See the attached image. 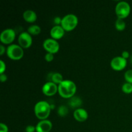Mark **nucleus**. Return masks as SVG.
<instances>
[{
  "instance_id": "obj_1",
  "label": "nucleus",
  "mask_w": 132,
  "mask_h": 132,
  "mask_svg": "<svg viewBox=\"0 0 132 132\" xmlns=\"http://www.w3.org/2000/svg\"><path fill=\"white\" fill-rule=\"evenodd\" d=\"M77 90V86L73 81L69 79L63 80L58 85V93L64 99H70L74 96Z\"/></svg>"
},
{
  "instance_id": "obj_2",
  "label": "nucleus",
  "mask_w": 132,
  "mask_h": 132,
  "mask_svg": "<svg viewBox=\"0 0 132 132\" xmlns=\"http://www.w3.org/2000/svg\"><path fill=\"white\" fill-rule=\"evenodd\" d=\"M34 113L40 121L47 119L51 111V105L46 101H38L34 106Z\"/></svg>"
},
{
  "instance_id": "obj_3",
  "label": "nucleus",
  "mask_w": 132,
  "mask_h": 132,
  "mask_svg": "<svg viewBox=\"0 0 132 132\" xmlns=\"http://www.w3.org/2000/svg\"><path fill=\"white\" fill-rule=\"evenodd\" d=\"M79 19L76 15L73 14H68L62 18L61 26L67 32L73 30L78 24Z\"/></svg>"
},
{
  "instance_id": "obj_4",
  "label": "nucleus",
  "mask_w": 132,
  "mask_h": 132,
  "mask_svg": "<svg viewBox=\"0 0 132 132\" xmlns=\"http://www.w3.org/2000/svg\"><path fill=\"white\" fill-rule=\"evenodd\" d=\"M6 54L9 58L12 60H19L24 55L23 48L19 45L11 44L6 48Z\"/></svg>"
},
{
  "instance_id": "obj_5",
  "label": "nucleus",
  "mask_w": 132,
  "mask_h": 132,
  "mask_svg": "<svg viewBox=\"0 0 132 132\" xmlns=\"http://www.w3.org/2000/svg\"><path fill=\"white\" fill-rule=\"evenodd\" d=\"M131 12V6L130 4L125 1H119L116 6V14L117 18L125 19Z\"/></svg>"
},
{
  "instance_id": "obj_6",
  "label": "nucleus",
  "mask_w": 132,
  "mask_h": 132,
  "mask_svg": "<svg viewBox=\"0 0 132 132\" xmlns=\"http://www.w3.org/2000/svg\"><path fill=\"white\" fill-rule=\"evenodd\" d=\"M43 46L47 52L53 54L57 53L60 48L59 43L57 41V40L52 38H47L44 40Z\"/></svg>"
},
{
  "instance_id": "obj_7",
  "label": "nucleus",
  "mask_w": 132,
  "mask_h": 132,
  "mask_svg": "<svg viewBox=\"0 0 132 132\" xmlns=\"http://www.w3.org/2000/svg\"><path fill=\"white\" fill-rule=\"evenodd\" d=\"M15 38V32L12 28L3 30L0 34V41L5 45H11Z\"/></svg>"
},
{
  "instance_id": "obj_8",
  "label": "nucleus",
  "mask_w": 132,
  "mask_h": 132,
  "mask_svg": "<svg viewBox=\"0 0 132 132\" xmlns=\"http://www.w3.org/2000/svg\"><path fill=\"white\" fill-rule=\"evenodd\" d=\"M18 43L23 48H28L32 45V37L28 32H22L18 36Z\"/></svg>"
},
{
  "instance_id": "obj_9",
  "label": "nucleus",
  "mask_w": 132,
  "mask_h": 132,
  "mask_svg": "<svg viewBox=\"0 0 132 132\" xmlns=\"http://www.w3.org/2000/svg\"><path fill=\"white\" fill-rule=\"evenodd\" d=\"M127 65V59L122 56L114 57L110 61V66L112 68L116 71H121L125 69Z\"/></svg>"
},
{
  "instance_id": "obj_10",
  "label": "nucleus",
  "mask_w": 132,
  "mask_h": 132,
  "mask_svg": "<svg viewBox=\"0 0 132 132\" xmlns=\"http://www.w3.org/2000/svg\"><path fill=\"white\" fill-rule=\"evenodd\" d=\"M42 92L46 96H52L58 92V85L51 81H48L42 86Z\"/></svg>"
},
{
  "instance_id": "obj_11",
  "label": "nucleus",
  "mask_w": 132,
  "mask_h": 132,
  "mask_svg": "<svg viewBox=\"0 0 132 132\" xmlns=\"http://www.w3.org/2000/svg\"><path fill=\"white\" fill-rule=\"evenodd\" d=\"M52 123L50 120H41L36 125V132H50L52 129Z\"/></svg>"
},
{
  "instance_id": "obj_12",
  "label": "nucleus",
  "mask_w": 132,
  "mask_h": 132,
  "mask_svg": "<svg viewBox=\"0 0 132 132\" xmlns=\"http://www.w3.org/2000/svg\"><path fill=\"white\" fill-rule=\"evenodd\" d=\"M65 30L61 25H55L51 28L50 31V35L51 38L55 40L60 39L64 36Z\"/></svg>"
},
{
  "instance_id": "obj_13",
  "label": "nucleus",
  "mask_w": 132,
  "mask_h": 132,
  "mask_svg": "<svg viewBox=\"0 0 132 132\" xmlns=\"http://www.w3.org/2000/svg\"><path fill=\"white\" fill-rule=\"evenodd\" d=\"M73 117L79 122H84L88 118V113L84 108H77L73 112Z\"/></svg>"
},
{
  "instance_id": "obj_14",
  "label": "nucleus",
  "mask_w": 132,
  "mask_h": 132,
  "mask_svg": "<svg viewBox=\"0 0 132 132\" xmlns=\"http://www.w3.org/2000/svg\"><path fill=\"white\" fill-rule=\"evenodd\" d=\"M23 17L25 21L30 23L36 21L37 18V15L36 12L32 10H30V9L25 10L23 12Z\"/></svg>"
},
{
  "instance_id": "obj_15",
  "label": "nucleus",
  "mask_w": 132,
  "mask_h": 132,
  "mask_svg": "<svg viewBox=\"0 0 132 132\" xmlns=\"http://www.w3.org/2000/svg\"><path fill=\"white\" fill-rule=\"evenodd\" d=\"M82 103V99L79 97L77 96H73L70 99H69V101H68V105L71 108H73L76 110L77 108H79Z\"/></svg>"
},
{
  "instance_id": "obj_16",
  "label": "nucleus",
  "mask_w": 132,
  "mask_h": 132,
  "mask_svg": "<svg viewBox=\"0 0 132 132\" xmlns=\"http://www.w3.org/2000/svg\"><path fill=\"white\" fill-rule=\"evenodd\" d=\"M50 81L56 84V85H59L62 81H63V75L60 73L59 72H54V73H51V76H50Z\"/></svg>"
},
{
  "instance_id": "obj_17",
  "label": "nucleus",
  "mask_w": 132,
  "mask_h": 132,
  "mask_svg": "<svg viewBox=\"0 0 132 132\" xmlns=\"http://www.w3.org/2000/svg\"><path fill=\"white\" fill-rule=\"evenodd\" d=\"M27 32L31 35V36H36L41 33V28L37 24H32V25L30 26L27 29Z\"/></svg>"
},
{
  "instance_id": "obj_18",
  "label": "nucleus",
  "mask_w": 132,
  "mask_h": 132,
  "mask_svg": "<svg viewBox=\"0 0 132 132\" xmlns=\"http://www.w3.org/2000/svg\"><path fill=\"white\" fill-rule=\"evenodd\" d=\"M126 23L124 21V19H120V18H117V20L116 21L115 23V27L116 28L118 31H122L125 29L126 28Z\"/></svg>"
},
{
  "instance_id": "obj_19",
  "label": "nucleus",
  "mask_w": 132,
  "mask_h": 132,
  "mask_svg": "<svg viewBox=\"0 0 132 132\" xmlns=\"http://www.w3.org/2000/svg\"><path fill=\"white\" fill-rule=\"evenodd\" d=\"M69 112L68 108L64 105H61L57 108V114L61 117H65Z\"/></svg>"
},
{
  "instance_id": "obj_20",
  "label": "nucleus",
  "mask_w": 132,
  "mask_h": 132,
  "mask_svg": "<svg viewBox=\"0 0 132 132\" xmlns=\"http://www.w3.org/2000/svg\"><path fill=\"white\" fill-rule=\"evenodd\" d=\"M122 91L125 94H132V84L129 83V82H125L123 85H122Z\"/></svg>"
},
{
  "instance_id": "obj_21",
  "label": "nucleus",
  "mask_w": 132,
  "mask_h": 132,
  "mask_svg": "<svg viewBox=\"0 0 132 132\" xmlns=\"http://www.w3.org/2000/svg\"><path fill=\"white\" fill-rule=\"evenodd\" d=\"M124 77L126 82L132 84V69L128 70L127 71H126Z\"/></svg>"
},
{
  "instance_id": "obj_22",
  "label": "nucleus",
  "mask_w": 132,
  "mask_h": 132,
  "mask_svg": "<svg viewBox=\"0 0 132 132\" xmlns=\"http://www.w3.org/2000/svg\"><path fill=\"white\" fill-rule=\"evenodd\" d=\"M54 54H51V53L46 52V54L45 55V60L46 62H51L54 60Z\"/></svg>"
},
{
  "instance_id": "obj_23",
  "label": "nucleus",
  "mask_w": 132,
  "mask_h": 132,
  "mask_svg": "<svg viewBox=\"0 0 132 132\" xmlns=\"http://www.w3.org/2000/svg\"><path fill=\"white\" fill-rule=\"evenodd\" d=\"M6 70V64L3 60H0V74L4 73Z\"/></svg>"
},
{
  "instance_id": "obj_24",
  "label": "nucleus",
  "mask_w": 132,
  "mask_h": 132,
  "mask_svg": "<svg viewBox=\"0 0 132 132\" xmlns=\"http://www.w3.org/2000/svg\"><path fill=\"white\" fill-rule=\"evenodd\" d=\"M0 132H9V128L5 123H0Z\"/></svg>"
},
{
  "instance_id": "obj_25",
  "label": "nucleus",
  "mask_w": 132,
  "mask_h": 132,
  "mask_svg": "<svg viewBox=\"0 0 132 132\" xmlns=\"http://www.w3.org/2000/svg\"><path fill=\"white\" fill-rule=\"evenodd\" d=\"M26 132H35L36 131V126L33 125H28L25 128Z\"/></svg>"
},
{
  "instance_id": "obj_26",
  "label": "nucleus",
  "mask_w": 132,
  "mask_h": 132,
  "mask_svg": "<svg viewBox=\"0 0 132 132\" xmlns=\"http://www.w3.org/2000/svg\"><path fill=\"white\" fill-rule=\"evenodd\" d=\"M61 21L62 18H61L59 16L55 17L54 19V22L55 24V25H61Z\"/></svg>"
},
{
  "instance_id": "obj_27",
  "label": "nucleus",
  "mask_w": 132,
  "mask_h": 132,
  "mask_svg": "<svg viewBox=\"0 0 132 132\" xmlns=\"http://www.w3.org/2000/svg\"><path fill=\"white\" fill-rule=\"evenodd\" d=\"M121 56H122L123 58H125V59H127L128 58L130 57V53L126 51V50H125V51H123L122 52Z\"/></svg>"
},
{
  "instance_id": "obj_28",
  "label": "nucleus",
  "mask_w": 132,
  "mask_h": 132,
  "mask_svg": "<svg viewBox=\"0 0 132 132\" xmlns=\"http://www.w3.org/2000/svg\"><path fill=\"white\" fill-rule=\"evenodd\" d=\"M6 80H7V76L5 73L0 74V81L1 82H5Z\"/></svg>"
},
{
  "instance_id": "obj_29",
  "label": "nucleus",
  "mask_w": 132,
  "mask_h": 132,
  "mask_svg": "<svg viewBox=\"0 0 132 132\" xmlns=\"http://www.w3.org/2000/svg\"><path fill=\"white\" fill-rule=\"evenodd\" d=\"M6 52V48H5V46L3 45H0V55H3Z\"/></svg>"
},
{
  "instance_id": "obj_30",
  "label": "nucleus",
  "mask_w": 132,
  "mask_h": 132,
  "mask_svg": "<svg viewBox=\"0 0 132 132\" xmlns=\"http://www.w3.org/2000/svg\"><path fill=\"white\" fill-rule=\"evenodd\" d=\"M130 63L132 64V54L130 55Z\"/></svg>"
}]
</instances>
